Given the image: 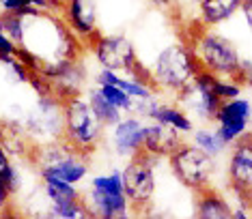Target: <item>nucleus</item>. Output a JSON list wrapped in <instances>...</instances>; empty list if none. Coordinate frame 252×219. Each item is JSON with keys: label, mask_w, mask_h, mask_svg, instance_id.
<instances>
[{"label": "nucleus", "mask_w": 252, "mask_h": 219, "mask_svg": "<svg viewBox=\"0 0 252 219\" xmlns=\"http://www.w3.org/2000/svg\"><path fill=\"white\" fill-rule=\"evenodd\" d=\"M190 48L203 71L216 78L235 80L242 86L250 82V60H244L239 56L237 45L226 34L218 30H203Z\"/></svg>", "instance_id": "1"}, {"label": "nucleus", "mask_w": 252, "mask_h": 219, "mask_svg": "<svg viewBox=\"0 0 252 219\" xmlns=\"http://www.w3.org/2000/svg\"><path fill=\"white\" fill-rule=\"evenodd\" d=\"M63 134L61 140L71 146L76 153L89 157L101 142L106 127L95 116L89 99H82L78 93L63 97Z\"/></svg>", "instance_id": "2"}, {"label": "nucleus", "mask_w": 252, "mask_h": 219, "mask_svg": "<svg viewBox=\"0 0 252 219\" xmlns=\"http://www.w3.org/2000/svg\"><path fill=\"white\" fill-rule=\"evenodd\" d=\"M32 161L41 172V178H59L63 183L78 185L84 181L89 172V164L84 155L76 153L71 146H67L61 140H50L37 144L31 151Z\"/></svg>", "instance_id": "3"}, {"label": "nucleus", "mask_w": 252, "mask_h": 219, "mask_svg": "<svg viewBox=\"0 0 252 219\" xmlns=\"http://www.w3.org/2000/svg\"><path fill=\"white\" fill-rule=\"evenodd\" d=\"M198 62L192 54L190 45H168L162 54L156 58V65L149 73H151V82L156 90H177L186 88L192 84V80L198 73Z\"/></svg>", "instance_id": "4"}, {"label": "nucleus", "mask_w": 252, "mask_h": 219, "mask_svg": "<svg viewBox=\"0 0 252 219\" xmlns=\"http://www.w3.org/2000/svg\"><path fill=\"white\" fill-rule=\"evenodd\" d=\"M159 164V157L156 155L140 151L136 153L131 161L121 172V185L123 195L134 209L149 204L156 193V165Z\"/></svg>", "instance_id": "5"}, {"label": "nucleus", "mask_w": 252, "mask_h": 219, "mask_svg": "<svg viewBox=\"0 0 252 219\" xmlns=\"http://www.w3.org/2000/svg\"><path fill=\"white\" fill-rule=\"evenodd\" d=\"M168 165L177 181L188 189H194V192L207 189L211 185V176H214L216 168L214 159L209 155H205L194 144L186 142L173 155H168Z\"/></svg>", "instance_id": "6"}, {"label": "nucleus", "mask_w": 252, "mask_h": 219, "mask_svg": "<svg viewBox=\"0 0 252 219\" xmlns=\"http://www.w3.org/2000/svg\"><path fill=\"white\" fill-rule=\"evenodd\" d=\"M211 73L198 69L196 78L192 80V84H188L186 88L177 90V103L188 116L200 118V120H214L218 110H220L222 101L218 99L211 90Z\"/></svg>", "instance_id": "7"}, {"label": "nucleus", "mask_w": 252, "mask_h": 219, "mask_svg": "<svg viewBox=\"0 0 252 219\" xmlns=\"http://www.w3.org/2000/svg\"><path fill=\"white\" fill-rule=\"evenodd\" d=\"M91 48H93L97 62L104 69H110V71L129 73L138 62L134 45L123 34H97Z\"/></svg>", "instance_id": "8"}, {"label": "nucleus", "mask_w": 252, "mask_h": 219, "mask_svg": "<svg viewBox=\"0 0 252 219\" xmlns=\"http://www.w3.org/2000/svg\"><path fill=\"white\" fill-rule=\"evenodd\" d=\"M228 185L235 192L239 204L250 206V192H252V146L250 134L239 137L233 144V153L228 159Z\"/></svg>", "instance_id": "9"}, {"label": "nucleus", "mask_w": 252, "mask_h": 219, "mask_svg": "<svg viewBox=\"0 0 252 219\" xmlns=\"http://www.w3.org/2000/svg\"><path fill=\"white\" fill-rule=\"evenodd\" d=\"M216 131L222 137L226 146H233L239 137L248 134L250 125V101L235 97V99L222 101L220 110L216 114Z\"/></svg>", "instance_id": "10"}, {"label": "nucleus", "mask_w": 252, "mask_h": 219, "mask_svg": "<svg viewBox=\"0 0 252 219\" xmlns=\"http://www.w3.org/2000/svg\"><path fill=\"white\" fill-rule=\"evenodd\" d=\"M63 17L65 26L80 41H95L97 30V9L93 0H63Z\"/></svg>", "instance_id": "11"}, {"label": "nucleus", "mask_w": 252, "mask_h": 219, "mask_svg": "<svg viewBox=\"0 0 252 219\" xmlns=\"http://www.w3.org/2000/svg\"><path fill=\"white\" fill-rule=\"evenodd\" d=\"M80 202L89 213V219H114L129 211V202L123 193H108L104 189L91 187L80 195Z\"/></svg>", "instance_id": "12"}, {"label": "nucleus", "mask_w": 252, "mask_h": 219, "mask_svg": "<svg viewBox=\"0 0 252 219\" xmlns=\"http://www.w3.org/2000/svg\"><path fill=\"white\" fill-rule=\"evenodd\" d=\"M145 125L138 116H125L112 127V148L121 157H134L142 151Z\"/></svg>", "instance_id": "13"}, {"label": "nucleus", "mask_w": 252, "mask_h": 219, "mask_svg": "<svg viewBox=\"0 0 252 219\" xmlns=\"http://www.w3.org/2000/svg\"><path fill=\"white\" fill-rule=\"evenodd\" d=\"M183 144V136L175 131L173 127L166 125H145V137H142V151L156 155V157L164 159L173 155L177 148Z\"/></svg>", "instance_id": "14"}, {"label": "nucleus", "mask_w": 252, "mask_h": 219, "mask_svg": "<svg viewBox=\"0 0 252 219\" xmlns=\"http://www.w3.org/2000/svg\"><path fill=\"white\" fill-rule=\"evenodd\" d=\"M145 103H147V110H142V114H145L149 120H153V123H158V125L173 127L181 136L194 131L192 118L188 116L179 106H173V103H158L153 99H149Z\"/></svg>", "instance_id": "15"}, {"label": "nucleus", "mask_w": 252, "mask_h": 219, "mask_svg": "<svg viewBox=\"0 0 252 219\" xmlns=\"http://www.w3.org/2000/svg\"><path fill=\"white\" fill-rule=\"evenodd\" d=\"M194 219H233V206L216 189H200L196 198Z\"/></svg>", "instance_id": "16"}, {"label": "nucleus", "mask_w": 252, "mask_h": 219, "mask_svg": "<svg viewBox=\"0 0 252 219\" xmlns=\"http://www.w3.org/2000/svg\"><path fill=\"white\" fill-rule=\"evenodd\" d=\"M244 0H198V13L203 26L214 28L228 22L237 13Z\"/></svg>", "instance_id": "17"}, {"label": "nucleus", "mask_w": 252, "mask_h": 219, "mask_svg": "<svg viewBox=\"0 0 252 219\" xmlns=\"http://www.w3.org/2000/svg\"><path fill=\"white\" fill-rule=\"evenodd\" d=\"M89 103H91V108H93V112H95V116L99 118V123L106 127H114L119 123V120L123 118V112L119 108H114L112 103H108L104 97L99 95V90H91L89 93Z\"/></svg>", "instance_id": "18"}, {"label": "nucleus", "mask_w": 252, "mask_h": 219, "mask_svg": "<svg viewBox=\"0 0 252 219\" xmlns=\"http://www.w3.org/2000/svg\"><path fill=\"white\" fill-rule=\"evenodd\" d=\"M45 198L50 204H69L80 200V192L76 185L69 183H63L59 178H45Z\"/></svg>", "instance_id": "19"}, {"label": "nucleus", "mask_w": 252, "mask_h": 219, "mask_svg": "<svg viewBox=\"0 0 252 219\" xmlns=\"http://www.w3.org/2000/svg\"><path fill=\"white\" fill-rule=\"evenodd\" d=\"M194 146L200 148L205 155H209L211 159H216L218 155L224 153L226 144L222 142V137L218 136L216 129H205L203 127V129L194 131Z\"/></svg>", "instance_id": "20"}, {"label": "nucleus", "mask_w": 252, "mask_h": 219, "mask_svg": "<svg viewBox=\"0 0 252 219\" xmlns=\"http://www.w3.org/2000/svg\"><path fill=\"white\" fill-rule=\"evenodd\" d=\"M0 32L9 37L15 45H20L22 37H24V17L20 13H13V11L0 9Z\"/></svg>", "instance_id": "21"}, {"label": "nucleus", "mask_w": 252, "mask_h": 219, "mask_svg": "<svg viewBox=\"0 0 252 219\" xmlns=\"http://www.w3.org/2000/svg\"><path fill=\"white\" fill-rule=\"evenodd\" d=\"M41 219H89V213L84 204L76 200L69 204H50V209L43 213Z\"/></svg>", "instance_id": "22"}, {"label": "nucleus", "mask_w": 252, "mask_h": 219, "mask_svg": "<svg viewBox=\"0 0 252 219\" xmlns=\"http://www.w3.org/2000/svg\"><path fill=\"white\" fill-rule=\"evenodd\" d=\"M97 90H99V95L104 97L108 103H112V106L119 108L121 112H134V99H129V97L125 95L119 86L99 84V86H97Z\"/></svg>", "instance_id": "23"}, {"label": "nucleus", "mask_w": 252, "mask_h": 219, "mask_svg": "<svg viewBox=\"0 0 252 219\" xmlns=\"http://www.w3.org/2000/svg\"><path fill=\"white\" fill-rule=\"evenodd\" d=\"M242 84H237L235 80H226V78H211V90L220 101H228L235 99V97L242 95Z\"/></svg>", "instance_id": "24"}, {"label": "nucleus", "mask_w": 252, "mask_h": 219, "mask_svg": "<svg viewBox=\"0 0 252 219\" xmlns=\"http://www.w3.org/2000/svg\"><path fill=\"white\" fill-rule=\"evenodd\" d=\"M0 181H2L11 192H15L18 183H20V176H18V172H15L13 164L9 161V153L4 151L2 142H0Z\"/></svg>", "instance_id": "25"}, {"label": "nucleus", "mask_w": 252, "mask_h": 219, "mask_svg": "<svg viewBox=\"0 0 252 219\" xmlns=\"http://www.w3.org/2000/svg\"><path fill=\"white\" fill-rule=\"evenodd\" d=\"M91 187L104 189L108 193H123L121 185V172H110V174H97L91 181Z\"/></svg>", "instance_id": "26"}, {"label": "nucleus", "mask_w": 252, "mask_h": 219, "mask_svg": "<svg viewBox=\"0 0 252 219\" xmlns=\"http://www.w3.org/2000/svg\"><path fill=\"white\" fill-rule=\"evenodd\" d=\"M134 219H173V217H170L166 211L156 209V206L149 202V204L140 206V209L136 211V217H134Z\"/></svg>", "instance_id": "27"}, {"label": "nucleus", "mask_w": 252, "mask_h": 219, "mask_svg": "<svg viewBox=\"0 0 252 219\" xmlns=\"http://www.w3.org/2000/svg\"><path fill=\"white\" fill-rule=\"evenodd\" d=\"M15 50H18V45L11 41L9 37H4L2 32H0V62H9L13 58Z\"/></svg>", "instance_id": "28"}, {"label": "nucleus", "mask_w": 252, "mask_h": 219, "mask_svg": "<svg viewBox=\"0 0 252 219\" xmlns=\"http://www.w3.org/2000/svg\"><path fill=\"white\" fill-rule=\"evenodd\" d=\"M31 7V0H0V9L2 11H13V13H18V11Z\"/></svg>", "instance_id": "29"}, {"label": "nucleus", "mask_w": 252, "mask_h": 219, "mask_svg": "<svg viewBox=\"0 0 252 219\" xmlns=\"http://www.w3.org/2000/svg\"><path fill=\"white\" fill-rule=\"evenodd\" d=\"M11 193H13V192H11V189H9L7 185H4L2 181H0V211H2V209H7V206H9Z\"/></svg>", "instance_id": "30"}, {"label": "nucleus", "mask_w": 252, "mask_h": 219, "mask_svg": "<svg viewBox=\"0 0 252 219\" xmlns=\"http://www.w3.org/2000/svg\"><path fill=\"white\" fill-rule=\"evenodd\" d=\"M250 7H252V0H244L242 7H239V11L244 13L246 17V24H252V13H250Z\"/></svg>", "instance_id": "31"}, {"label": "nucleus", "mask_w": 252, "mask_h": 219, "mask_svg": "<svg viewBox=\"0 0 252 219\" xmlns=\"http://www.w3.org/2000/svg\"><path fill=\"white\" fill-rule=\"evenodd\" d=\"M233 219H250V217H248V206H246V204H239L237 209H233Z\"/></svg>", "instance_id": "32"}, {"label": "nucleus", "mask_w": 252, "mask_h": 219, "mask_svg": "<svg viewBox=\"0 0 252 219\" xmlns=\"http://www.w3.org/2000/svg\"><path fill=\"white\" fill-rule=\"evenodd\" d=\"M0 219H22L15 211H11V209H2L0 211Z\"/></svg>", "instance_id": "33"}, {"label": "nucleus", "mask_w": 252, "mask_h": 219, "mask_svg": "<svg viewBox=\"0 0 252 219\" xmlns=\"http://www.w3.org/2000/svg\"><path fill=\"white\" fill-rule=\"evenodd\" d=\"M151 4H156V7H159V9H168L170 4L175 2V0H149Z\"/></svg>", "instance_id": "34"}, {"label": "nucleus", "mask_w": 252, "mask_h": 219, "mask_svg": "<svg viewBox=\"0 0 252 219\" xmlns=\"http://www.w3.org/2000/svg\"><path fill=\"white\" fill-rule=\"evenodd\" d=\"M114 219H134V215H131V213L127 211V213H121V215H119V217H114Z\"/></svg>", "instance_id": "35"}, {"label": "nucleus", "mask_w": 252, "mask_h": 219, "mask_svg": "<svg viewBox=\"0 0 252 219\" xmlns=\"http://www.w3.org/2000/svg\"><path fill=\"white\" fill-rule=\"evenodd\" d=\"M196 2H198V0H196Z\"/></svg>", "instance_id": "36"}]
</instances>
